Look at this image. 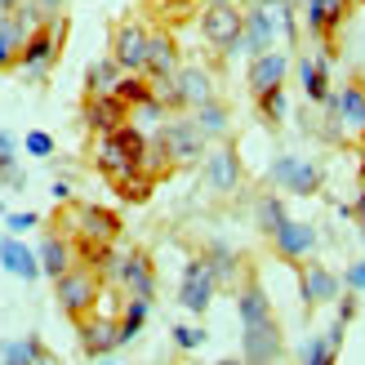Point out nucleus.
Masks as SVG:
<instances>
[{"instance_id": "obj_1", "label": "nucleus", "mask_w": 365, "mask_h": 365, "mask_svg": "<svg viewBox=\"0 0 365 365\" xmlns=\"http://www.w3.org/2000/svg\"><path fill=\"white\" fill-rule=\"evenodd\" d=\"M67 27H71V18L58 9V14L41 18V23L27 31V41H23V58H18V67H23V76H27V81H45L49 71L58 67L63 45H67Z\"/></svg>"}, {"instance_id": "obj_2", "label": "nucleus", "mask_w": 365, "mask_h": 365, "mask_svg": "<svg viewBox=\"0 0 365 365\" xmlns=\"http://www.w3.org/2000/svg\"><path fill=\"white\" fill-rule=\"evenodd\" d=\"M103 289H107V281L98 277L94 267H85V263H71L63 277H53V299H58L63 317L71 325H76L81 317H89V312H98Z\"/></svg>"}, {"instance_id": "obj_3", "label": "nucleus", "mask_w": 365, "mask_h": 365, "mask_svg": "<svg viewBox=\"0 0 365 365\" xmlns=\"http://www.w3.org/2000/svg\"><path fill=\"white\" fill-rule=\"evenodd\" d=\"M200 174H205V187L218 192V196H236L245 182V165H241V152H236L232 138H218L205 148L200 156Z\"/></svg>"}, {"instance_id": "obj_4", "label": "nucleus", "mask_w": 365, "mask_h": 365, "mask_svg": "<svg viewBox=\"0 0 365 365\" xmlns=\"http://www.w3.org/2000/svg\"><path fill=\"white\" fill-rule=\"evenodd\" d=\"M160 148H165V156L174 160V165H196L200 156H205V148H210V138L196 130V120L192 116H182V112H174V116H165L160 120V130L152 134Z\"/></svg>"}, {"instance_id": "obj_5", "label": "nucleus", "mask_w": 365, "mask_h": 365, "mask_svg": "<svg viewBox=\"0 0 365 365\" xmlns=\"http://www.w3.org/2000/svg\"><path fill=\"white\" fill-rule=\"evenodd\" d=\"M348 14H352V0H307V31H312V41L330 63L339 58V27L348 23Z\"/></svg>"}, {"instance_id": "obj_6", "label": "nucleus", "mask_w": 365, "mask_h": 365, "mask_svg": "<svg viewBox=\"0 0 365 365\" xmlns=\"http://www.w3.org/2000/svg\"><path fill=\"white\" fill-rule=\"evenodd\" d=\"M107 53L120 63V71H143V58H148V23L134 14H125L112 23V31H107Z\"/></svg>"}, {"instance_id": "obj_7", "label": "nucleus", "mask_w": 365, "mask_h": 365, "mask_svg": "<svg viewBox=\"0 0 365 365\" xmlns=\"http://www.w3.org/2000/svg\"><path fill=\"white\" fill-rule=\"evenodd\" d=\"M196 23H200V36H205L210 49H218V53H236V45H241L245 9H241V5H205Z\"/></svg>"}, {"instance_id": "obj_8", "label": "nucleus", "mask_w": 365, "mask_h": 365, "mask_svg": "<svg viewBox=\"0 0 365 365\" xmlns=\"http://www.w3.org/2000/svg\"><path fill=\"white\" fill-rule=\"evenodd\" d=\"M267 178H272L277 192H289V196H317L325 187L321 165H312V160H303V156H277Z\"/></svg>"}, {"instance_id": "obj_9", "label": "nucleus", "mask_w": 365, "mask_h": 365, "mask_svg": "<svg viewBox=\"0 0 365 365\" xmlns=\"http://www.w3.org/2000/svg\"><path fill=\"white\" fill-rule=\"evenodd\" d=\"M218 294V277L210 272V263L200 259V254H192L187 263H182V281H178V307H187V312L205 317L210 303Z\"/></svg>"}, {"instance_id": "obj_10", "label": "nucleus", "mask_w": 365, "mask_h": 365, "mask_svg": "<svg viewBox=\"0 0 365 365\" xmlns=\"http://www.w3.org/2000/svg\"><path fill=\"white\" fill-rule=\"evenodd\" d=\"M299 289H303V312L312 317L317 307H330L343 294V277L330 272L321 259H303L299 263Z\"/></svg>"}, {"instance_id": "obj_11", "label": "nucleus", "mask_w": 365, "mask_h": 365, "mask_svg": "<svg viewBox=\"0 0 365 365\" xmlns=\"http://www.w3.org/2000/svg\"><path fill=\"white\" fill-rule=\"evenodd\" d=\"M267 245H272V254H277L281 263L299 267L303 259H312V254H317L321 236H317V227H312V223H303V218H285V223L267 236Z\"/></svg>"}, {"instance_id": "obj_12", "label": "nucleus", "mask_w": 365, "mask_h": 365, "mask_svg": "<svg viewBox=\"0 0 365 365\" xmlns=\"http://www.w3.org/2000/svg\"><path fill=\"white\" fill-rule=\"evenodd\" d=\"M112 285L138 299H156V259L148 254V245H134L130 254H120V272Z\"/></svg>"}, {"instance_id": "obj_13", "label": "nucleus", "mask_w": 365, "mask_h": 365, "mask_svg": "<svg viewBox=\"0 0 365 365\" xmlns=\"http://www.w3.org/2000/svg\"><path fill=\"white\" fill-rule=\"evenodd\" d=\"M241 356L254 361V365H263V361H281V356H285V330H281V321H277V317H267V321L245 325V334H241Z\"/></svg>"}, {"instance_id": "obj_14", "label": "nucleus", "mask_w": 365, "mask_h": 365, "mask_svg": "<svg viewBox=\"0 0 365 365\" xmlns=\"http://www.w3.org/2000/svg\"><path fill=\"white\" fill-rule=\"evenodd\" d=\"M71 218H76V236H89V241H120L125 218L107 205H89V200H71Z\"/></svg>"}, {"instance_id": "obj_15", "label": "nucleus", "mask_w": 365, "mask_h": 365, "mask_svg": "<svg viewBox=\"0 0 365 365\" xmlns=\"http://www.w3.org/2000/svg\"><path fill=\"white\" fill-rule=\"evenodd\" d=\"M334 107H339V125H343L348 148H361V152H365V85H361V76L339 89V94H334Z\"/></svg>"}, {"instance_id": "obj_16", "label": "nucleus", "mask_w": 365, "mask_h": 365, "mask_svg": "<svg viewBox=\"0 0 365 365\" xmlns=\"http://www.w3.org/2000/svg\"><path fill=\"white\" fill-rule=\"evenodd\" d=\"M76 334H81V352L85 356H107L120 348V330H116V312H89L76 321Z\"/></svg>"}, {"instance_id": "obj_17", "label": "nucleus", "mask_w": 365, "mask_h": 365, "mask_svg": "<svg viewBox=\"0 0 365 365\" xmlns=\"http://www.w3.org/2000/svg\"><path fill=\"white\" fill-rule=\"evenodd\" d=\"M174 89L182 98V112H192V107L218 98V85H214V67H200V63H178L174 71Z\"/></svg>"}, {"instance_id": "obj_18", "label": "nucleus", "mask_w": 365, "mask_h": 365, "mask_svg": "<svg viewBox=\"0 0 365 365\" xmlns=\"http://www.w3.org/2000/svg\"><path fill=\"white\" fill-rule=\"evenodd\" d=\"M36 259H41V272L53 281V277H63V272L76 263V245H71V236L63 227H53L49 218H45V227H41V250H36Z\"/></svg>"}, {"instance_id": "obj_19", "label": "nucleus", "mask_w": 365, "mask_h": 365, "mask_svg": "<svg viewBox=\"0 0 365 365\" xmlns=\"http://www.w3.org/2000/svg\"><path fill=\"white\" fill-rule=\"evenodd\" d=\"M81 120H85L89 134H112L116 125L130 120V107H125L116 94H85V103H81Z\"/></svg>"}, {"instance_id": "obj_20", "label": "nucleus", "mask_w": 365, "mask_h": 365, "mask_svg": "<svg viewBox=\"0 0 365 365\" xmlns=\"http://www.w3.org/2000/svg\"><path fill=\"white\" fill-rule=\"evenodd\" d=\"M178 63H182V53H178L174 31L165 23L148 27V58H143V76H174Z\"/></svg>"}, {"instance_id": "obj_21", "label": "nucleus", "mask_w": 365, "mask_h": 365, "mask_svg": "<svg viewBox=\"0 0 365 365\" xmlns=\"http://www.w3.org/2000/svg\"><path fill=\"white\" fill-rule=\"evenodd\" d=\"M200 259H205V263H210V272L218 277V289H236V285H241V277H245V267H250L245 254H236V250H232V245H223V241L200 245Z\"/></svg>"}, {"instance_id": "obj_22", "label": "nucleus", "mask_w": 365, "mask_h": 365, "mask_svg": "<svg viewBox=\"0 0 365 365\" xmlns=\"http://www.w3.org/2000/svg\"><path fill=\"white\" fill-rule=\"evenodd\" d=\"M236 312H241V325H254V321L277 317V312H272L267 289H263V281H259V272H254V267H245L241 285H236Z\"/></svg>"}, {"instance_id": "obj_23", "label": "nucleus", "mask_w": 365, "mask_h": 365, "mask_svg": "<svg viewBox=\"0 0 365 365\" xmlns=\"http://www.w3.org/2000/svg\"><path fill=\"white\" fill-rule=\"evenodd\" d=\"M285 76H289V53L267 49V53H259V58H250V76H245L250 98H254V94H263V89L285 85Z\"/></svg>"}, {"instance_id": "obj_24", "label": "nucleus", "mask_w": 365, "mask_h": 365, "mask_svg": "<svg viewBox=\"0 0 365 365\" xmlns=\"http://www.w3.org/2000/svg\"><path fill=\"white\" fill-rule=\"evenodd\" d=\"M272 45H277V27L267 23V14L259 5H250L245 23H241V45H236V49H245L250 58H259V53H267Z\"/></svg>"}, {"instance_id": "obj_25", "label": "nucleus", "mask_w": 365, "mask_h": 365, "mask_svg": "<svg viewBox=\"0 0 365 365\" xmlns=\"http://www.w3.org/2000/svg\"><path fill=\"white\" fill-rule=\"evenodd\" d=\"M299 81H303V94H307V103H325L334 94L330 89V58L325 53H317V58H299Z\"/></svg>"}, {"instance_id": "obj_26", "label": "nucleus", "mask_w": 365, "mask_h": 365, "mask_svg": "<svg viewBox=\"0 0 365 365\" xmlns=\"http://www.w3.org/2000/svg\"><path fill=\"white\" fill-rule=\"evenodd\" d=\"M192 120H196V130L205 134L210 143L232 138V107H227V103H218V98H210V103L192 107Z\"/></svg>"}, {"instance_id": "obj_27", "label": "nucleus", "mask_w": 365, "mask_h": 365, "mask_svg": "<svg viewBox=\"0 0 365 365\" xmlns=\"http://www.w3.org/2000/svg\"><path fill=\"white\" fill-rule=\"evenodd\" d=\"M0 263H5V272H14L18 281H36V277H41V259H36L18 236H5V241H0Z\"/></svg>"}, {"instance_id": "obj_28", "label": "nucleus", "mask_w": 365, "mask_h": 365, "mask_svg": "<svg viewBox=\"0 0 365 365\" xmlns=\"http://www.w3.org/2000/svg\"><path fill=\"white\" fill-rule=\"evenodd\" d=\"M152 307H156V299H138V294H125L120 312H116V330H120V343H134V339H138V330H143V325H148V317H152Z\"/></svg>"}, {"instance_id": "obj_29", "label": "nucleus", "mask_w": 365, "mask_h": 365, "mask_svg": "<svg viewBox=\"0 0 365 365\" xmlns=\"http://www.w3.org/2000/svg\"><path fill=\"white\" fill-rule=\"evenodd\" d=\"M343 334H348V325L334 317L330 330L317 334V339L303 348V361H307V365H334V361H339V348H343Z\"/></svg>"}, {"instance_id": "obj_30", "label": "nucleus", "mask_w": 365, "mask_h": 365, "mask_svg": "<svg viewBox=\"0 0 365 365\" xmlns=\"http://www.w3.org/2000/svg\"><path fill=\"white\" fill-rule=\"evenodd\" d=\"M23 41H27V27L18 18L0 14V71H14L18 58H23Z\"/></svg>"}, {"instance_id": "obj_31", "label": "nucleus", "mask_w": 365, "mask_h": 365, "mask_svg": "<svg viewBox=\"0 0 365 365\" xmlns=\"http://www.w3.org/2000/svg\"><path fill=\"white\" fill-rule=\"evenodd\" d=\"M250 210H254V223H259V232H263V236H272V232H277V227L285 223V218H289V210H285L281 192H259Z\"/></svg>"}, {"instance_id": "obj_32", "label": "nucleus", "mask_w": 365, "mask_h": 365, "mask_svg": "<svg viewBox=\"0 0 365 365\" xmlns=\"http://www.w3.org/2000/svg\"><path fill=\"white\" fill-rule=\"evenodd\" d=\"M263 14H267V23L277 27V36H285L289 41V53H294V45H299V27H294V5L289 0H254Z\"/></svg>"}, {"instance_id": "obj_33", "label": "nucleus", "mask_w": 365, "mask_h": 365, "mask_svg": "<svg viewBox=\"0 0 365 365\" xmlns=\"http://www.w3.org/2000/svg\"><path fill=\"white\" fill-rule=\"evenodd\" d=\"M0 361L36 365V361H53V352L41 343V334H27V339H18V343H0Z\"/></svg>"}, {"instance_id": "obj_34", "label": "nucleus", "mask_w": 365, "mask_h": 365, "mask_svg": "<svg viewBox=\"0 0 365 365\" xmlns=\"http://www.w3.org/2000/svg\"><path fill=\"white\" fill-rule=\"evenodd\" d=\"M120 76H125V71H120V63L112 58V53H107V58L89 63V71H85V94H112Z\"/></svg>"}, {"instance_id": "obj_35", "label": "nucleus", "mask_w": 365, "mask_h": 365, "mask_svg": "<svg viewBox=\"0 0 365 365\" xmlns=\"http://www.w3.org/2000/svg\"><path fill=\"white\" fill-rule=\"evenodd\" d=\"M254 112H259V120L267 125V130H281V120H285V85L254 94Z\"/></svg>"}, {"instance_id": "obj_36", "label": "nucleus", "mask_w": 365, "mask_h": 365, "mask_svg": "<svg viewBox=\"0 0 365 365\" xmlns=\"http://www.w3.org/2000/svg\"><path fill=\"white\" fill-rule=\"evenodd\" d=\"M112 94H116V98H120V103L134 112V107H143V103L152 98V81L143 76V71H125V76L116 81V89H112Z\"/></svg>"}, {"instance_id": "obj_37", "label": "nucleus", "mask_w": 365, "mask_h": 365, "mask_svg": "<svg viewBox=\"0 0 365 365\" xmlns=\"http://www.w3.org/2000/svg\"><path fill=\"white\" fill-rule=\"evenodd\" d=\"M138 170L148 174L152 182H165V178H174V170H178V165H174V160L165 156V148H160L156 138H148V152L138 156Z\"/></svg>"}, {"instance_id": "obj_38", "label": "nucleus", "mask_w": 365, "mask_h": 365, "mask_svg": "<svg viewBox=\"0 0 365 365\" xmlns=\"http://www.w3.org/2000/svg\"><path fill=\"white\" fill-rule=\"evenodd\" d=\"M112 187H116V196H120V200H130V205H148L152 192H156V182L143 174V170H134V174H125L120 182H112Z\"/></svg>"}, {"instance_id": "obj_39", "label": "nucleus", "mask_w": 365, "mask_h": 365, "mask_svg": "<svg viewBox=\"0 0 365 365\" xmlns=\"http://www.w3.org/2000/svg\"><path fill=\"white\" fill-rule=\"evenodd\" d=\"M112 143H116V148H120L125 156L134 160V165H138V156L148 152V134H143V130H138L134 120H125V125H116V130H112Z\"/></svg>"}, {"instance_id": "obj_40", "label": "nucleus", "mask_w": 365, "mask_h": 365, "mask_svg": "<svg viewBox=\"0 0 365 365\" xmlns=\"http://www.w3.org/2000/svg\"><path fill=\"white\" fill-rule=\"evenodd\" d=\"M196 5H200V0H160L156 14H160V23H165V27H174V23H187Z\"/></svg>"}, {"instance_id": "obj_41", "label": "nucleus", "mask_w": 365, "mask_h": 365, "mask_svg": "<svg viewBox=\"0 0 365 365\" xmlns=\"http://www.w3.org/2000/svg\"><path fill=\"white\" fill-rule=\"evenodd\" d=\"M170 339H174V348H178V352H196L200 343H205V330H200V325H174Z\"/></svg>"}, {"instance_id": "obj_42", "label": "nucleus", "mask_w": 365, "mask_h": 365, "mask_svg": "<svg viewBox=\"0 0 365 365\" xmlns=\"http://www.w3.org/2000/svg\"><path fill=\"white\" fill-rule=\"evenodd\" d=\"M334 307H339V321H343V325H352L356 312H361V294H356V289H343V294L334 299Z\"/></svg>"}, {"instance_id": "obj_43", "label": "nucleus", "mask_w": 365, "mask_h": 365, "mask_svg": "<svg viewBox=\"0 0 365 365\" xmlns=\"http://www.w3.org/2000/svg\"><path fill=\"white\" fill-rule=\"evenodd\" d=\"M23 148H27L31 156H41V160H45V156H53V138H49L45 130H31V134L23 138Z\"/></svg>"}, {"instance_id": "obj_44", "label": "nucleus", "mask_w": 365, "mask_h": 365, "mask_svg": "<svg viewBox=\"0 0 365 365\" xmlns=\"http://www.w3.org/2000/svg\"><path fill=\"white\" fill-rule=\"evenodd\" d=\"M343 289H365V259H356V263H348V272H343Z\"/></svg>"}, {"instance_id": "obj_45", "label": "nucleus", "mask_w": 365, "mask_h": 365, "mask_svg": "<svg viewBox=\"0 0 365 365\" xmlns=\"http://www.w3.org/2000/svg\"><path fill=\"white\" fill-rule=\"evenodd\" d=\"M36 223H41L36 214H5V227H9V232H31Z\"/></svg>"}, {"instance_id": "obj_46", "label": "nucleus", "mask_w": 365, "mask_h": 365, "mask_svg": "<svg viewBox=\"0 0 365 365\" xmlns=\"http://www.w3.org/2000/svg\"><path fill=\"white\" fill-rule=\"evenodd\" d=\"M0 160H5V165H14V138L0 130Z\"/></svg>"}, {"instance_id": "obj_47", "label": "nucleus", "mask_w": 365, "mask_h": 365, "mask_svg": "<svg viewBox=\"0 0 365 365\" xmlns=\"http://www.w3.org/2000/svg\"><path fill=\"white\" fill-rule=\"evenodd\" d=\"M348 214H352V218H356V223H365V187H361V192H356V205H352V210H348Z\"/></svg>"}, {"instance_id": "obj_48", "label": "nucleus", "mask_w": 365, "mask_h": 365, "mask_svg": "<svg viewBox=\"0 0 365 365\" xmlns=\"http://www.w3.org/2000/svg\"><path fill=\"white\" fill-rule=\"evenodd\" d=\"M36 5H41V14L49 18V14H58V9H63V0H36Z\"/></svg>"}, {"instance_id": "obj_49", "label": "nucleus", "mask_w": 365, "mask_h": 365, "mask_svg": "<svg viewBox=\"0 0 365 365\" xmlns=\"http://www.w3.org/2000/svg\"><path fill=\"white\" fill-rule=\"evenodd\" d=\"M200 5H241V0H200Z\"/></svg>"}, {"instance_id": "obj_50", "label": "nucleus", "mask_w": 365, "mask_h": 365, "mask_svg": "<svg viewBox=\"0 0 365 365\" xmlns=\"http://www.w3.org/2000/svg\"><path fill=\"white\" fill-rule=\"evenodd\" d=\"M5 170H9V165H5V160H0V174H5Z\"/></svg>"}, {"instance_id": "obj_51", "label": "nucleus", "mask_w": 365, "mask_h": 365, "mask_svg": "<svg viewBox=\"0 0 365 365\" xmlns=\"http://www.w3.org/2000/svg\"><path fill=\"white\" fill-rule=\"evenodd\" d=\"M361 241H365V223H361Z\"/></svg>"}, {"instance_id": "obj_52", "label": "nucleus", "mask_w": 365, "mask_h": 365, "mask_svg": "<svg viewBox=\"0 0 365 365\" xmlns=\"http://www.w3.org/2000/svg\"><path fill=\"white\" fill-rule=\"evenodd\" d=\"M148 5H160V0H148Z\"/></svg>"}]
</instances>
